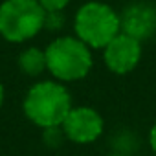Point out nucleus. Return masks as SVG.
I'll list each match as a JSON object with an SVG mask.
<instances>
[{"instance_id":"obj_10","label":"nucleus","mask_w":156,"mask_h":156,"mask_svg":"<svg viewBox=\"0 0 156 156\" xmlns=\"http://www.w3.org/2000/svg\"><path fill=\"white\" fill-rule=\"evenodd\" d=\"M149 145H151V149H152V152L156 154V123L151 127V130H149Z\"/></svg>"},{"instance_id":"obj_3","label":"nucleus","mask_w":156,"mask_h":156,"mask_svg":"<svg viewBox=\"0 0 156 156\" xmlns=\"http://www.w3.org/2000/svg\"><path fill=\"white\" fill-rule=\"evenodd\" d=\"M75 37L88 48H105L116 35L121 33L119 15L103 2L83 4L73 19Z\"/></svg>"},{"instance_id":"obj_8","label":"nucleus","mask_w":156,"mask_h":156,"mask_svg":"<svg viewBox=\"0 0 156 156\" xmlns=\"http://www.w3.org/2000/svg\"><path fill=\"white\" fill-rule=\"evenodd\" d=\"M19 68L31 77L41 75L46 70V53L41 48H26L19 55Z\"/></svg>"},{"instance_id":"obj_5","label":"nucleus","mask_w":156,"mask_h":156,"mask_svg":"<svg viewBox=\"0 0 156 156\" xmlns=\"http://www.w3.org/2000/svg\"><path fill=\"white\" fill-rule=\"evenodd\" d=\"M103 127L105 123L101 114L92 107H72V110L68 112V116L61 125L62 134L70 141L79 145L96 141L101 136Z\"/></svg>"},{"instance_id":"obj_7","label":"nucleus","mask_w":156,"mask_h":156,"mask_svg":"<svg viewBox=\"0 0 156 156\" xmlns=\"http://www.w3.org/2000/svg\"><path fill=\"white\" fill-rule=\"evenodd\" d=\"M119 19H121V31L138 41L149 37L156 28V11L145 4L130 6Z\"/></svg>"},{"instance_id":"obj_9","label":"nucleus","mask_w":156,"mask_h":156,"mask_svg":"<svg viewBox=\"0 0 156 156\" xmlns=\"http://www.w3.org/2000/svg\"><path fill=\"white\" fill-rule=\"evenodd\" d=\"M37 2L44 8L46 13H53V11H61L68 6L70 0H37Z\"/></svg>"},{"instance_id":"obj_2","label":"nucleus","mask_w":156,"mask_h":156,"mask_svg":"<svg viewBox=\"0 0 156 156\" xmlns=\"http://www.w3.org/2000/svg\"><path fill=\"white\" fill-rule=\"evenodd\" d=\"M46 70L59 81H79L92 70L94 59L90 48L77 37H57L44 50Z\"/></svg>"},{"instance_id":"obj_6","label":"nucleus","mask_w":156,"mask_h":156,"mask_svg":"<svg viewBox=\"0 0 156 156\" xmlns=\"http://www.w3.org/2000/svg\"><path fill=\"white\" fill-rule=\"evenodd\" d=\"M103 61L118 75L132 72L141 61V41L121 31L103 48Z\"/></svg>"},{"instance_id":"obj_12","label":"nucleus","mask_w":156,"mask_h":156,"mask_svg":"<svg viewBox=\"0 0 156 156\" xmlns=\"http://www.w3.org/2000/svg\"><path fill=\"white\" fill-rule=\"evenodd\" d=\"M110 156H127V154H110Z\"/></svg>"},{"instance_id":"obj_4","label":"nucleus","mask_w":156,"mask_h":156,"mask_svg":"<svg viewBox=\"0 0 156 156\" xmlns=\"http://www.w3.org/2000/svg\"><path fill=\"white\" fill-rule=\"evenodd\" d=\"M46 24V11L37 0H4L0 4V35L8 42H26Z\"/></svg>"},{"instance_id":"obj_11","label":"nucleus","mask_w":156,"mask_h":156,"mask_svg":"<svg viewBox=\"0 0 156 156\" xmlns=\"http://www.w3.org/2000/svg\"><path fill=\"white\" fill-rule=\"evenodd\" d=\"M2 103H4V87L0 83V107H2Z\"/></svg>"},{"instance_id":"obj_1","label":"nucleus","mask_w":156,"mask_h":156,"mask_svg":"<svg viewBox=\"0 0 156 156\" xmlns=\"http://www.w3.org/2000/svg\"><path fill=\"white\" fill-rule=\"evenodd\" d=\"M22 108L26 118L37 127H61L64 118L72 110V96L61 83L41 81L28 90Z\"/></svg>"}]
</instances>
